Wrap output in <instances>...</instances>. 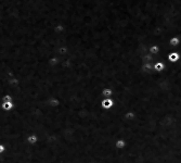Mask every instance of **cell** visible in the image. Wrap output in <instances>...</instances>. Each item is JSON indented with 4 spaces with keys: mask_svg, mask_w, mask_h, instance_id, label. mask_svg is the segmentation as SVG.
Listing matches in <instances>:
<instances>
[{
    "mask_svg": "<svg viewBox=\"0 0 181 163\" xmlns=\"http://www.w3.org/2000/svg\"><path fill=\"white\" fill-rule=\"evenodd\" d=\"M2 107H3V109L10 110V109H11V108H12V104H10V102H9V104H3V106H2Z\"/></svg>",
    "mask_w": 181,
    "mask_h": 163,
    "instance_id": "cell-1",
    "label": "cell"
}]
</instances>
